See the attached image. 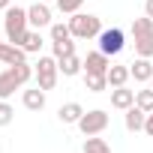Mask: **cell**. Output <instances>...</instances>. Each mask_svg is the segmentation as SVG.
<instances>
[{"label":"cell","mask_w":153,"mask_h":153,"mask_svg":"<svg viewBox=\"0 0 153 153\" xmlns=\"http://www.w3.org/2000/svg\"><path fill=\"white\" fill-rule=\"evenodd\" d=\"M24 108H30V111H42L45 108V90L39 84L33 90H24Z\"/></svg>","instance_id":"4fadbf2b"},{"label":"cell","mask_w":153,"mask_h":153,"mask_svg":"<svg viewBox=\"0 0 153 153\" xmlns=\"http://www.w3.org/2000/svg\"><path fill=\"white\" fill-rule=\"evenodd\" d=\"M42 3H48V0H42Z\"/></svg>","instance_id":"f546056e"},{"label":"cell","mask_w":153,"mask_h":153,"mask_svg":"<svg viewBox=\"0 0 153 153\" xmlns=\"http://www.w3.org/2000/svg\"><path fill=\"white\" fill-rule=\"evenodd\" d=\"M84 84H87L90 93H102V90L108 87V75H87V72H84Z\"/></svg>","instance_id":"d6986e66"},{"label":"cell","mask_w":153,"mask_h":153,"mask_svg":"<svg viewBox=\"0 0 153 153\" xmlns=\"http://www.w3.org/2000/svg\"><path fill=\"white\" fill-rule=\"evenodd\" d=\"M27 21L39 30V27H48L51 24V9L45 6V3H33L30 9H27Z\"/></svg>","instance_id":"9c48e42d"},{"label":"cell","mask_w":153,"mask_h":153,"mask_svg":"<svg viewBox=\"0 0 153 153\" xmlns=\"http://www.w3.org/2000/svg\"><path fill=\"white\" fill-rule=\"evenodd\" d=\"M78 129H81L84 135H99V132H105V129H108V114H105L102 108L84 111V114H81V120H78Z\"/></svg>","instance_id":"5b68a950"},{"label":"cell","mask_w":153,"mask_h":153,"mask_svg":"<svg viewBox=\"0 0 153 153\" xmlns=\"http://www.w3.org/2000/svg\"><path fill=\"white\" fill-rule=\"evenodd\" d=\"M81 114H84V108H81L78 102H66V105H60V111H57V117H60L63 123H78Z\"/></svg>","instance_id":"9a60e30c"},{"label":"cell","mask_w":153,"mask_h":153,"mask_svg":"<svg viewBox=\"0 0 153 153\" xmlns=\"http://www.w3.org/2000/svg\"><path fill=\"white\" fill-rule=\"evenodd\" d=\"M144 132L153 138V111H147V120H144Z\"/></svg>","instance_id":"4316f807"},{"label":"cell","mask_w":153,"mask_h":153,"mask_svg":"<svg viewBox=\"0 0 153 153\" xmlns=\"http://www.w3.org/2000/svg\"><path fill=\"white\" fill-rule=\"evenodd\" d=\"M84 153H111V144H108L105 138L87 135V141H84Z\"/></svg>","instance_id":"ac0fdd59"},{"label":"cell","mask_w":153,"mask_h":153,"mask_svg":"<svg viewBox=\"0 0 153 153\" xmlns=\"http://www.w3.org/2000/svg\"><path fill=\"white\" fill-rule=\"evenodd\" d=\"M21 48H24L27 54H36V51L42 48V36H39V30H27V36H24Z\"/></svg>","instance_id":"ffe728a7"},{"label":"cell","mask_w":153,"mask_h":153,"mask_svg":"<svg viewBox=\"0 0 153 153\" xmlns=\"http://www.w3.org/2000/svg\"><path fill=\"white\" fill-rule=\"evenodd\" d=\"M0 9H3V12H6V9H9V0H0Z\"/></svg>","instance_id":"f1b7e54d"},{"label":"cell","mask_w":153,"mask_h":153,"mask_svg":"<svg viewBox=\"0 0 153 153\" xmlns=\"http://www.w3.org/2000/svg\"><path fill=\"white\" fill-rule=\"evenodd\" d=\"M27 9H18V6H9L6 9V18H3V30H6V39L12 42V45H18L21 48V42H24V36H27Z\"/></svg>","instance_id":"7a4b0ae2"},{"label":"cell","mask_w":153,"mask_h":153,"mask_svg":"<svg viewBox=\"0 0 153 153\" xmlns=\"http://www.w3.org/2000/svg\"><path fill=\"white\" fill-rule=\"evenodd\" d=\"M123 42H126V36H123V30L120 27H108V30H102L99 33V51L102 54H120L123 51Z\"/></svg>","instance_id":"8992f818"},{"label":"cell","mask_w":153,"mask_h":153,"mask_svg":"<svg viewBox=\"0 0 153 153\" xmlns=\"http://www.w3.org/2000/svg\"><path fill=\"white\" fill-rule=\"evenodd\" d=\"M111 105L120 108V111L132 108V105H135V90H126V84H123V87H114V90H111Z\"/></svg>","instance_id":"30bf717a"},{"label":"cell","mask_w":153,"mask_h":153,"mask_svg":"<svg viewBox=\"0 0 153 153\" xmlns=\"http://www.w3.org/2000/svg\"><path fill=\"white\" fill-rule=\"evenodd\" d=\"M81 3H84V0H57V9H60V12H69V15H75V12L81 9Z\"/></svg>","instance_id":"d4e9b609"},{"label":"cell","mask_w":153,"mask_h":153,"mask_svg":"<svg viewBox=\"0 0 153 153\" xmlns=\"http://www.w3.org/2000/svg\"><path fill=\"white\" fill-rule=\"evenodd\" d=\"M27 60V51L12 45V42H0V63H6V66H15V63H24Z\"/></svg>","instance_id":"ba28073f"},{"label":"cell","mask_w":153,"mask_h":153,"mask_svg":"<svg viewBox=\"0 0 153 153\" xmlns=\"http://www.w3.org/2000/svg\"><path fill=\"white\" fill-rule=\"evenodd\" d=\"M12 117H15L12 105H9L6 99H0V126H9V123H12Z\"/></svg>","instance_id":"cb8c5ba5"},{"label":"cell","mask_w":153,"mask_h":153,"mask_svg":"<svg viewBox=\"0 0 153 153\" xmlns=\"http://www.w3.org/2000/svg\"><path fill=\"white\" fill-rule=\"evenodd\" d=\"M132 39H153V18H135L132 21Z\"/></svg>","instance_id":"5bb4252c"},{"label":"cell","mask_w":153,"mask_h":153,"mask_svg":"<svg viewBox=\"0 0 153 153\" xmlns=\"http://www.w3.org/2000/svg\"><path fill=\"white\" fill-rule=\"evenodd\" d=\"M129 66H111L108 69V87H123L126 81H129Z\"/></svg>","instance_id":"e0dca14e"},{"label":"cell","mask_w":153,"mask_h":153,"mask_svg":"<svg viewBox=\"0 0 153 153\" xmlns=\"http://www.w3.org/2000/svg\"><path fill=\"white\" fill-rule=\"evenodd\" d=\"M150 81H153V78H150Z\"/></svg>","instance_id":"4dcf8cb0"},{"label":"cell","mask_w":153,"mask_h":153,"mask_svg":"<svg viewBox=\"0 0 153 153\" xmlns=\"http://www.w3.org/2000/svg\"><path fill=\"white\" fill-rule=\"evenodd\" d=\"M69 33L72 39H93L102 33V21L96 15H84V12H75L69 18Z\"/></svg>","instance_id":"3957f363"},{"label":"cell","mask_w":153,"mask_h":153,"mask_svg":"<svg viewBox=\"0 0 153 153\" xmlns=\"http://www.w3.org/2000/svg\"><path fill=\"white\" fill-rule=\"evenodd\" d=\"M108 69H111L108 54H102V51H90V54L84 57V72H87V75H108Z\"/></svg>","instance_id":"52a82bcc"},{"label":"cell","mask_w":153,"mask_h":153,"mask_svg":"<svg viewBox=\"0 0 153 153\" xmlns=\"http://www.w3.org/2000/svg\"><path fill=\"white\" fill-rule=\"evenodd\" d=\"M129 72H132L135 81H150V78H153V63H150V57H138L135 63H129Z\"/></svg>","instance_id":"7c38bea8"},{"label":"cell","mask_w":153,"mask_h":153,"mask_svg":"<svg viewBox=\"0 0 153 153\" xmlns=\"http://www.w3.org/2000/svg\"><path fill=\"white\" fill-rule=\"evenodd\" d=\"M144 15L153 18V0H147V3H144Z\"/></svg>","instance_id":"83f0119b"},{"label":"cell","mask_w":153,"mask_h":153,"mask_svg":"<svg viewBox=\"0 0 153 153\" xmlns=\"http://www.w3.org/2000/svg\"><path fill=\"white\" fill-rule=\"evenodd\" d=\"M144 120H147V111H144V108H138V105L126 108L123 123H126V129H129V132H141V129H144Z\"/></svg>","instance_id":"8fae6325"},{"label":"cell","mask_w":153,"mask_h":153,"mask_svg":"<svg viewBox=\"0 0 153 153\" xmlns=\"http://www.w3.org/2000/svg\"><path fill=\"white\" fill-rule=\"evenodd\" d=\"M30 75H33V66L24 60V63H15V66H9V69H3L0 72V99H9L21 84H27L30 81Z\"/></svg>","instance_id":"6da1fadb"},{"label":"cell","mask_w":153,"mask_h":153,"mask_svg":"<svg viewBox=\"0 0 153 153\" xmlns=\"http://www.w3.org/2000/svg\"><path fill=\"white\" fill-rule=\"evenodd\" d=\"M72 33H69V24H51V39L54 42H60V39H69Z\"/></svg>","instance_id":"484cf974"},{"label":"cell","mask_w":153,"mask_h":153,"mask_svg":"<svg viewBox=\"0 0 153 153\" xmlns=\"http://www.w3.org/2000/svg\"><path fill=\"white\" fill-rule=\"evenodd\" d=\"M135 54L138 57H153V39H135Z\"/></svg>","instance_id":"603a6c76"},{"label":"cell","mask_w":153,"mask_h":153,"mask_svg":"<svg viewBox=\"0 0 153 153\" xmlns=\"http://www.w3.org/2000/svg\"><path fill=\"white\" fill-rule=\"evenodd\" d=\"M57 72H60L57 57H39V63H36V81H39L42 90H54V84H57Z\"/></svg>","instance_id":"277c9868"},{"label":"cell","mask_w":153,"mask_h":153,"mask_svg":"<svg viewBox=\"0 0 153 153\" xmlns=\"http://www.w3.org/2000/svg\"><path fill=\"white\" fill-rule=\"evenodd\" d=\"M57 66H60V72L66 75V78H72V75H78V72H81V66H84V63L75 57V54H69V57H60V60H57Z\"/></svg>","instance_id":"2e32d148"},{"label":"cell","mask_w":153,"mask_h":153,"mask_svg":"<svg viewBox=\"0 0 153 153\" xmlns=\"http://www.w3.org/2000/svg\"><path fill=\"white\" fill-rule=\"evenodd\" d=\"M69 54H75V42H72V36L54 42V57H57V60H60V57H69Z\"/></svg>","instance_id":"44dd1931"},{"label":"cell","mask_w":153,"mask_h":153,"mask_svg":"<svg viewBox=\"0 0 153 153\" xmlns=\"http://www.w3.org/2000/svg\"><path fill=\"white\" fill-rule=\"evenodd\" d=\"M135 105L144 108V111H153V87L150 90H138L135 93Z\"/></svg>","instance_id":"7402d4cb"}]
</instances>
